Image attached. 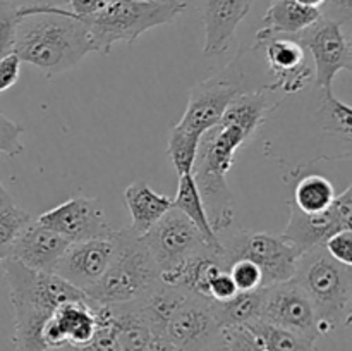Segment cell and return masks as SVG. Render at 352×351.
I'll return each mask as SVG.
<instances>
[{"instance_id":"cell-4","label":"cell","mask_w":352,"mask_h":351,"mask_svg":"<svg viewBox=\"0 0 352 351\" xmlns=\"http://www.w3.org/2000/svg\"><path fill=\"white\" fill-rule=\"evenodd\" d=\"M296 282L306 291L318 317L320 336L342 326L352 317V267L333 260L323 246L311 248L299 257Z\"/></svg>"},{"instance_id":"cell-27","label":"cell","mask_w":352,"mask_h":351,"mask_svg":"<svg viewBox=\"0 0 352 351\" xmlns=\"http://www.w3.org/2000/svg\"><path fill=\"white\" fill-rule=\"evenodd\" d=\"M336 198V189L332 182L320 174L302 178L294 188V203L299 210L306 213L323 212L332 205Z\"/></svg>"},{"instance_id":"cell-17","label":"cell","mask_w":352,"mask_h":351,"mask_svg":"<svg viewBox=\"0 0 352 351\" xmlns=\"http://www.w3.org/2000/svg\"><path fill=\"white\" fill-rule=\"evenodd\" d=\"M95 303L89 298L74 299L58 306L41 330L45 348H82L96 329Z\"/></svg>"},{"instance_id":"cell-45","label":"cell","mask_w":352,"mask_h":351,"mask_svg":"<svg viewBox=\"0 0 352 351\" xmlns=\"http://www.w3.org/2000/svg\"><path fill=\"white\" fill-rule=\"evenodd\" d=\"M219 341H220V339H219ZM206 351H223L222 343H220L219 346H215V344H213V346H212V348H208V350H206Z\"/></svg>"},{"instance_id":"cell-39","label":"cell","mask_w":352,"mask_h":351,"mask_svg":"<svg viewBox=\"0 0 352 351\" xmlns=\"http://www.w3.org/2000/svg\"><path fill=\"white\" fill-rule=\"evenodd\" d=\"M110 0H67L65 9L71 10L76 16V19H85V17L93 16V14L100 12L103 7L109 3Z\"/></svg>"},{"instance_id":"cell-7","label":"cell","mask_w":352,"mask_h":351,"mask_svg":"<svg viewBox=\"0 0 352 351\" xmlns=\"http://www.w3.org/2000/svg\"><path fill=\"white\" fill-rule=\"evenodd\" d=\"M241 61L243 58L239 54L226 69L192 86L184 114L172 129L195 140H201L206 131L219 124L232 100L251 89Z\"/></svg>"},{"instance_id":"cell-35","label":"cell","mask_w":352,"mask_h":351,"mask_svg":"<svg viewBox=\"0 0 352 351\" xmlns=\"http://www.w3.org/2000/svg\"><path fill=\"white\" fill-rule=\"evenodd\" d=\"M323 248L333 260L352 267V229H344L332 234L323 243Z\"/></svg>"},{"instance_id":"cell-36","label":"cell","mask_w":352,"mask_h":351,"mask_svg":"<svg viewBox=\"0 0 352 351\" xmlns=\"http://www.w3.org/2000/svg\"><path fill=\"white\" fill-rule=\"evenodd\" d=\"M318 10L320 16L344 26L352 19V0H323Z\"/></svg>"},{"instance_id":"cell-38","label":"cell","mask_w":352,"mask_h":351,"mask_svg":"<svg viewBox=\"0 0 352 351\" xmlns=\"http://www.w3.org/2000/svg\"><path fill=\"white\" fill-rule=\"evenodd\" d=\"M21 74V61L16 54L0 58V93L7 92L17 83Z\"/></svg>"},{"instance_id":"cell-43","label":"cell","mask_w":352,"mask_h":351,"mask_svg":"<svg viewBox=\"0 0 352 351\" xmlns=\"http://www.w3.org/2000/svg\"><path fill=\"white\" fill-rule=\"evenodd\" d=\"M10 198H12V196L9 195V191H7V189L3 188L2 182H0V203L7 202V200H10Z\"/></svg>"},{"instance_id":"cell-20","label":"cell","mask_w":352,"mask_h":351,"mask_svg":"<svg viewBox=\"0 0 352 351\" xmlns=\"http://www.w3.org/2000/svg\"><path fill=\"white\" fill-rule=\"evenodd\" d=\"M227 268L229 267L222 257V246H205L175 267L160 272V281L208 299L210 282Z\"/></svg>"},{"instance_id":"cell-46","label":"cell","mask_w":352,"mask_h":351,"mask_svg":"<svg viewBox=\"0 0 352 351\" xmlns=\"http://www.w3.org/2000/svg\"><path fill=\"white\" fill-rule=\"evenodd\" d=\"M160 2H174V0H160Z\"/></svg>"},{"instance_id":"cell-14","label":"cell","mask_w":352,"mask_h":351,"mask_svg":"<svg viewBox=\"0 0 352 351\" xmlns=\"http://www.w3.org/2000/svg\"><path fill=\"white\" fill-rule=\"evenodd\" d=\"M220 326L210 299L188 292L165 326V337L177 351H206L219 341Z\"/></svg>"},{"instance_id":"cell-12","label":"cell","mask_w":352,"mask_h":351,"mask_svg":"<svg viewBox=\"0 0 352 351\" xmlns=\"http://www.w3.org/2000/svg\"><path fill=\"white\" fill-rule=\"evenodd\" d=\"M260 319L291 330L311 343H316L320 337L315 306L294 279L265 288Z\"/></svg>"},{"instance_id":"cell-34","label":"cell","mask_w":352,"mask_h":351,"mask_svg":"<svg viewBox=\"0 0 352 351\" xmlns=\"http://www.w3.org/2000/svg\"><path fill=\"white\" fill-rule=\"evenodd\" d=\"M23 133L24 127L14 123L0 110V151L9 157H17L19 153H23L24 145L21 141Z\"/></svg>"},{"instance_id":"cell-44","label":"cell","mask_w":352,"mask_h":351,"mask_svg":"<svg viewBox=\"0 0 352 351\" xmlns=\"http://www.w3.org/2000/svg\"><path fill=\"white\" fill-rule=\"evenodd\" d=\"M45 351H78V348H72V346H60V348H48Z\"/></svg>"},{"instance_id":"cell-37","label":"cell","mask_w":352,"mask_h":351,"mask_svg":"<svg viewBox=\"0 0 352 351\" xmlns=\"http://www.w3.org/2000/svg\"><path fill=\"white\" fill-rule=\"evenodd\" d=\"M237 291L236 282L230 277L229 270H222L212 279L208 286V299L210 301H226V299L232 298Z\"/></svg>"},{"instance_id":"cell-26","label":"cell","mask_w":352,"mask_h":351,"mask_svg":"<svg viewBox=\"0 0 352 351\" xmlns=\"http://www.w3.org/2000/svg\"><path fill=\"white\" fill-rule=\"evenodd\" d=\"M244 327L265 351H315V343L261 319L251 320Z\"/></svg>"},{"instance_id":"cell-5","label":"cell","mask_w":352,"mask_h":351,"mask_svg":"<svg viewBox=\"0 0 352 351\" xmlns=\"http://www.w3.org/2000/svg\"><path fill=\"white\" fill-rule=\"evenodd\" d=\"M160 282V268L141 236L133 231L116 233V255L105 274L85 292L95 305H117L144 298Z\"/></svg>"},{"instance_id":"cell-19","label":"cell","mask_w":352,"mask_h":351,"mask_svg":"<svg viewBox=\"0 0 352 351\" xmlns=\"http://www.w3.org/2000/svg\"><path fill=\"white\" fill-rule=\"evenodd\" d=\"M69 244L71 241L62 237L55 231L41 226L38 220L31 219L17 236L9 258H14L33 270L54 274L58 260L65 253Z\"/></svg>"},{"instance_id":"cell-2","label":"cell","mask_w":352,"mask_h":351,"mask_svg":"<svg viewBox=\"0 0 352 351\" xmlns=\"http://www.w3.org/2000/svg\"><path fill=\"white\" fill-rule=\"evenodd\" d=\"M19 16L14 54L47 78L76 67L95 52L88 28L65 7H26Z\"/></svg>"},{"instance_id":"cell-21","label":"cell","mask_w":352,"mask_h":351,"mask_svg":"<svg viewBox=\"0 0 352 351\" xmlns=\"http://www.w3.org/2000/svg\"><path fill=\"white\" fill-rule=\"evenodd\" d=\"M124 200L133 220L129 229L138 236H143L174 206L172 198L157 193L144 181H134L133 184L127 186L124 191Z\"/></svg>"},{"instance_id":"cell-10","label":"cell","mask_w":352,"mask_h":351,"mask_svg":"<svg viewBox=\"0 0 352 351\" xmlns=\"http://www.w3.org/2000/svg\"><path fill=\"white\" fill-rule=\"evenodd\" d=\"M141 240L157 262L160 272L175 267L205 246H212L206 243L198 227L174 206L150 227Z\"/></svg>"},{"instance_id":"cell-41","label":"cell","mask_w":352,"mask_h":351,"mask_svg":"<svg viewBox=\"0 0 352 351\" xmlns=\"http://www.w3.org/2000/svg\"><path fill=\"white\" fill-rule=\"evenodd\" d=\"M148 351H177L172 346L170 341L165 337V334H151V343Z\"/></svg>"},{"instance_id":"cell-33","label":"cell","mask_w":352,"mask_h":351,"mask_svg":"<svg viewBox=\"0 0 352 351\" xmlns=\"http://www.w3.org/2000/svg\"><path fill=\"white\" fill-rule=\"evenodd\" d=\"M220 343L223 351H265L244 326L226 327L220 330Z\"/></svg>"},{"instance_id":"cell-24","label":"cell","mask_w":352,"mask_h":351,"mask_svg":"<svg viewBox=\"0 0 352 351\" xmlns=\"http://www.w3.org/2000/svg\"><path fill=\"white\" fill-rule=\"evenodd\" d=\"M172 205L179 212L184 213L198 227L199 233L206 240V243L212 244V246H220L219 234L213 231L212 224H210L208 213H206L205 205H203L201 195H199L198 186H196L195 178H192V172L179 176L177 193H175L174 200H172Z\"/></svg>"},{"instance_id":"cell-16","label":"cell","mask_w":352,"mask_h":351,"mask_svg":"<svg viewBox=\"0 0 352 351\" xmlns=\"http://www.w3.org/2000/svg\"><path fill=\"white\" fill-rule=\"evenodd\" d=\"M113 255H116V234L110 237L71 243L58 260L54 274L86 292L105 274Z\"/></svg>"},{"instance_id":"cell-28","label":"cell","mask_w":352,"mask_h":351,"mask_svg":"<svg viewBox=\"0 0 352 351\" xmlns=\"http://www.w3.org/2000/svg\"><path fill=\"white\" fill-rule=\"evenodd\" d=\"M320 107L318 116L320 124L325 131L336 134H342L346 140H351V117L352 109L342 100L336 98L332 89H320Z\"/></svg>"},{"instance_id":"cell-40","label":"cell","mask_w":352,"mask_h":351,"mask_svg":"<svg viewBox=\"0 0 352 351\" xmlns=\"http://www.w3.org/2000/svg\"><path fill=\"white\" fill-rule=\"evenodd\" d=\"M3 2L10 3L19 9H26V7H65L67 0H3Z\"/></svg>"},{"instance_id":"cell-11","label":"cell","mask_w":352,"mask_h":351,"mask_svg":"<svg viewBox=\"0 0 352 351\" xmlns=\"http://www.w3.org/2000/svg\"><path fill=\"white\" fill-rule=\"evenodd\" d=\"M291 215L282 237L294 244L301 253L311 248L323 246L332 234L352 229V186L336 195L332 205L323 212L306 213L294 203H289Z\"/></svg>"},{"instance_id":"cell-1","label":"cell","mask_w":352,"mask_h":351,"mask_svg":"<svg viewBox=\"0 0 352 351\" xmlns=\"http://www.w3.org/2000/svg\"><path fill=\"white\" fill-rule=\"evenodd\" d=\"M275 93L268 85H261L239 95L227 107L219 124L199 140L192 178L217 234L229 229L234 220V196L227 174L236 151L260 129L268 114L278 105V100L274 98Z\"/></svg>"},{"instance_id":"cell-25","label":"cell","mask_w":352,"mask_h":351,"mask_svg":"<svg viewBox=\"0 0 352 351\" xmlns=\"http://www.w3.org/2000/svg\"><path fill=\"white\" fill-rule=\"evenodd\" d=\"M263 295L265 288H260L254 291H239L226 301H212L220 329L244 326L251 320L260 319Z\"/></svg>"},{"instance_id":"cell-15","label":"cell","mask_w":352,"mask_h":351,"mask_svg":"<svg viewBox=\"0 0 352 351\" xmlns=\"http://www.w3.org/2000/svg\"><path fill=\"white\" fill-rule=\"evenodd\" d=\"M36 220L71 243L110 237L117 231L107 219L98 200L82 195L65 200L60 205L41 213Z\"/></svg>"},{"instance_id":"cell-18","label":"cell","mask_w":352,"mask_h":351,"mask_svg":"<svg viewBox=\"0 0 352 351\" xmlns=\"http://www.w3.org/2000/svg\"><path fill=\"white\" fill-rule=\"evenodd\" d=\"M253 2L254 0H196L205 28V57H217L229 50L237 26L248 16Z\"/></svg>"},{"instance_id":"cell-29","label":"cell","mask_w":352,"mask_h":351,"mask_svg":"<svg viewBox=\"0 0 352 351\" xmlns=\"http://www.w3.org/2000/svg\"><path fill=\"white\" fill-rule=\"evenodd\" d=\"M30 220V213L16 205L12 198L0 203V264L10 257L17 236Z\"/></svg>"},{"instance_id":"cell-3","label":"cell","mask_w":352,"mask_h":351,"mask_svg":"<svg viewBox=\"0 0 352 351\" xmlns=\"http://www.w3.org/2000/svg\"><path fill=\"white\" fill-rule=\"evenodd\" d=\"M2 267L14 308V350L45 351L41 330L52 313L64 303L88 296L58 275L28 268L14 258L3 260Z\"/></svg>"},{"instance_id":"cell-6","label":"cell","mask_w":352,"mask_h":351,"mask_svg":"<svg viewBox=\"0 0 352 351\" xmlns=\"http://www.w3.org/2000/svg\"><path fill=\"white\" fill-rule=\"evenodd\" d=\"M184 10L186 3L181 0H110L100 12L81 23L88 28L95 52L107 55L117 41L131 45L144 31L172 23Z\"/></svg>"},{"instance_id":"cell-31","label":"cell","mask_w":352,"mask_h":351,"mask_svg":"<svg viewBox=\"0 0 352 351\" xmlns=\"http://www.w3.org/2000/svg\"><path fill=\"white\" fill-rule=\"evenodd\" d=\"M19 21V7H14L0 0V58L14 54Z\"/></svg>"},{"instance_id":"cell-42","label":"cell","mask_w":352,"mask_h":351,"mask_svg":"<svg viewBox=\"0 0 352 351\" xmlns=\"http://www.w3.org/2000/svg\"><path fill=\"white\" fill-rule=\"evenodd\" d=\"M296 2L301 3V6L313 7V9H318V7L323 3V0H296Z\"/></svg>"},{"instance_id":"cell-30","label":"cell","mask_w":352,"mask_h":351,"mask_svg":"<svg viewBox=\"0 0 352 351\" xmlns=\"http://www.w3.org/2000/svg\"><path fill=\"white\" fill-rule=\"evenodd\" d=\"M96 315V329L91 339L78 351H122L117 341L116 330H113L112 320H110L109 310L105 305L95 306Z\"/></svg>"},{"instance_id":"cell-9","label":"cell","mask_w":352,"mask_h":351,"mask_svg":"<svg viewBox=\"0 0 352 351\" xmlns=\"http://www.w3.org/2000/svg\"><path fill=\"white\" fill-rule=\"evenodd\" d=\"M294 38L315 62V83L318 89H332L337 72L352 71V45L340 24L320 16Z\"/></svg>"},{"instance_id":"cell-23","label":"cell","mask_w":352,"mask_h":351,"mask_svg":"<svg viewBox=\"0 0 352 351\" xmlns=\"http://www.w3.org/2000/svg\"><path fill=\"white\" fill-rule=\"evenodd\" d=\"M318 17V9L301 6L296 0H270V6L263 16L261 30L270 34L296 36L302 30L311 26Z\"/></svg>"},{"instance_id":"cell-32","label":"cell","mask_w":352,"mask_h":351,"mask_svg":"<svg viewBox=\"0 0 352 351\" xmlns=\"http://www.w3.org/2000/svg\"><path fill=\"white\" fill-rule=\"evenodd\" d=\"M229 274L236 282L237 291H254V289L263 288V277H261L260 268L246 258L232 262L229 267Z\"/></svg>"},{"instance_id":"cell-13","label":"cell","mask_w":352,"mask_h":351,"mask_svg":"<svg viewBox=\"0 0 352 351\" xmlns=\"http://www.w3.org/2000/svg\"><path fill=\"white\" fill-rule=\"evenodd\" d=\"M251 48L265 52V61L272 83V92L296 93L311 81V67L308 64V52L294 36L270 34L260 30Z\"/></svg>"},{"instance_id":"cell-22","label":"cell","mask_w":352,"mask_h":351,"mask_svg":"<svg viewBox=\"0 0 352 351\" xmlns=\"http://www.w3.org/2000/svg\"><path fill=\"white\" fill-rule=\"evenodd\" d=\"M122 351H148L151 329L140 299L129 303L105 305Z\"/></svg>"},{"instance_id":"cell-8","label":"cell","mask_w":352,"mask_h":351,"mask_svg":"<svg viewBox=\"0 0 352 351\" xmlns=\"http://www.w3.org/2000/svg\"><path fill=\"white\" fill-rule=\"evenodd\" d=\"M219 240L227 267L241 258L253 262L261 272L263 288L291 281L302 255L294 244L284 240L282 234L236 231L223 240L219 236Z\"/></svg>"}]
</instances>
